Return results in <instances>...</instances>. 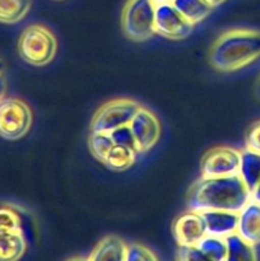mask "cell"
I'll list each match as a JSON object with an SVG mask.
<instances>
[{"label":"cell","mask_w":260,"mask_h":261,"mask_svg":"<svg viewBox=\"0 0 260 261\" xmlns=\"http://www.w3.org/2000/svg\"><path fill=\"white\" fill-rule=\"evenodd\" d=\"M142 105L130 98H116L102 105L91 121V132L112 133L122 126H127Z\"/></svg>","instance_id":"5"},{"label":"cell","mask_w":260,"mask_h":261,"mask_svg":"<svg viewBox=\"0 0 260 261\" xmlns=\"http://www.w3.org/2000/svg\"><path fill=\"white\" fill-rule=\"evenodd\" d=\"M251 194L239 175L203 177L194 182L188 193V208L195 212L227 211L239 213Z\"/></svg>","instance_id":"1"},{"label":"cell","mask_w":260,"mask_h":261,"mask_svg":"<svg viewBox=\"0 0 260 261\" xmlns=\"http://www.w3.org/2000/svg\"><path fill=\"white\" fill-rule=\"evenodd\" d=\"M58 51L55 35L42 24H31L18 41V53L23 61L33 66L48 65Z\"/></svg>","instance_id":"3"},{"label":"cell","mask_w":260,"mask_h":261,"mask_svg":"<svg viewBox=\"0 0 260 261\" xmlns=\"http://www.w3.org/2000/svg\"><path fill=\"white\" fill-rule=\"evenodd\" d=\"M32 111L24 101L13 97L0 99V137L18 140L32 126Z\"/></svg>","instance_id":"6"},{"label":"cell","mask_w":260,"mask_h":261,"mask_svg":"<svg viewBox=\"0 0 260 261\" xmlns=\"http://www.w3.org/2000/svg\"><path fill=\"white\" fill-rule=\"evenodd\" d=\"M3 73H4V64H3V61L0 60V76L3 75Z\"/></svg>","instance_id":"31"},{"label":"cell","mask_w":260,"mask_h":261,"mask_svg":"<svg viewBox=\"0 0 260 261\" xmlns=\"http://www.w3.org/2000/svg\"><path fill=\"white\" fill-rule=\"evenodd\" d=\"M257 91H259V94H260V79H259V83H257Z\"/></svg>","instance_id":"32"},{"label":"cell","mask_w":260,"mask_h":261,"mask_svg":"<svg viewBox=\"0 0 260 261\" xmlns=\"http://www.w3.org/2000/svg\"><path fill=\"white\" fill-rule=\"evenodd\" d=\"M206 228V234L217 237H227L237 229L239 213L227 211L200 212Z\"/></svg>","instance_id":"12"},{"label":"cell","mask_w":260,"mask_h":261,"mask_svg":"<svg viewBox=\"0 0 260 261\" xmlns=\"http://www.w3.org/2000/svg\"><path fill=\"white\" fill-rule=\"evenodd\" d=\"M172 0H153V3H154L155 5L158 4H163V3H171Z\"/></svg>","instance_id":"30"},{"label":"cell","mask_w":260,"mask_h":261,"mask_svg":"<svg viewBox=\"0 0 260 261\" xmlns=\"http://www.w3.org/2000/svg\"><path fill=\"white\" fill-rule=\"evenodd\" d=\"M227 246L226 261H252L256 259L254 245L245 241L237 232L224 237Z\"/></svg>","instance_id":"18"},{"label":"cell","mask_w":260,"mask_h":261,"mask_svg":"<svg viewBox=\"0 0 260 261\" xmlns=\"http://www.w3.org/2000/svg\"><path fill=\"white\" fill-rule=\"evenodd\" d=\"M154 17L153 0H127L121 14L122 32L135 42L149 40L155 33Z\"/></svg>","instance_id":"4"},{"label":"cell","mask_w":260,"mask_h":261,"mask_svg":"<svg viewBox=\"0 0 260 261\" xmlns=\"http://www.w3.org/2000/svg\"><path fill=\"white\" fill-rule=\"evenodd\" d=\"M115 145L114 139L109 133H93L91 132L88 138V147L89 152L92 153L96 160L103 163L106 160L107 154Z\"/></svg>","instance_id":"22"},{"label":"cell","mask_w":260,"mask_h":261,"mask_svg":"<svg viewBox=\"0 0 260 261\" xmlns=\"http://www.w3.org/2000/svg\"><path fill=\"white\" fill-rule=\"evenodd\" d=\"M245 143H246V148L260 153V121L255 122L250 126V129L246 133Z\"/></svg>","instance_id":"26"},{"label":"cell","mask_w":260,"mask_h":261,"mask_svg":"<svg viewBox=\"0 0 260 261\" xmlns=\"http://www.w3.org/2000/svg\"><path fill=\"white\" fill-rule=\"evenodd\" d=\"M110 134H111L115 144L125 145V147L130 148V149H133L134 152H137L138 154H139V152H138L137 149V144H135V140L134 138H133L132 132H130L129 129V125H127V126H122L120 127V129L114 130V132L110 133Z\"/></svg>","instance_id":"24"},{"label":"cell","mask_w":260,"mask_h":261,"mask_svg":"<svg viewBox=\"0 0 260 261\" xmlns=\"http://www.w3.org/2000/svg\"><path fill=\"white\" fill-rule=\"evenodd\" d=\"M28 239L23 232L0 231V261H14L25 254Z\"/></svg>","instance_id":"13"},{"label":"cell","mask_w":260,"mask_h":261,"mask_svg":"<svg viewBox=\"0 0 260 261\" xmlns=\"http://www.w3.org/2000/svg\"><path fill=\"white\" fill-rule=\"evenodd\" d=\"M171 4L194 25L205 19L214 9L206 0H172Z\"/></svg>","instance_id":"17"},{"label":"cell","mask_w":260,"mask_h":261,"mask_svg":"<svg viewBox=\"0 0 260 261\" xmlns=\"http://www.w3.org/2000/svg\"><path fill=\"white\" fill-rule=\"evenodd\" d=\"M32 0H0V23L14 24L30 12Z\"/></svg>","instance_id":"19"},{"label":"cell","mask_w":260,"mask_h":261,"mask_svg":"<svg viewBox=\"0 0 260 261\" xmlns=\"http://www.w3.org/2000/svg\"><path fill=\"white\" fill-rule=\"evenodd\" d=\"M28 221V213L24 209L10 204L0 205V231L23 232L28 239L25 231V223Z\"/></svg>","instance_id":"16"},{"label":"cell","mask_w":260,"mask_h":261,"mask_svg":"<svg viewBox=\"0 0 260 261\" xmlns=\"http://www.w3.org/2000/svg\"><path fill=\"white\" fill-rule=\"evenodd\" d=\"M251 199L252 200L257 201V203H260V182L257 184V186L255 188V190L251 193Z\"/></svg>","instance_id":"27"},{"label":"cell","mask_w":260,"mask_h":261,"mask_svg":"<svg viewBox=\"0 0 260 261\" xmlns=\"http://www.w3.org/2000/svg\"><path fill=\"white\" fill-rule=\"evenodd\" d=\"M177 259L185 261H201L206 260V257L204 256V254L199 250V247L196 245H193V246L178 245Z\"/></svg>","instance_id":"25"},{"label":"cell","mask_w":260,"mask_h":261,"mask_svg":"<svg viewBox=\"0 0 260 261\" xmlns=\"http://www.w3.org/2000/svg\"><path fill=\"white\" fill-rule=\"evenodd\" d=\"M206 2H208L209 4L212 5V7L216 8V7H219V5H221V4H223V3L226 2V0H206Z\"/></svg>","instance_id":"29"},{"label":"cell","mask_w":260,"mask_h":261,"mask_svg":"<svg viewBox=\"0 0 260 261\" xmlns=\"http://www.w3.org/2000/svg\"><path fill=\"white\" fill-rule=\"evenodd\" d=\"M138 153L121 144H115L105 160V165L112 171H126L134 165Z\"/></svg>","instance_id":"20"},{"label":"cell","mask_w":260,"mask_h":261,"mask_svg":"<svg viewBox=\"0 0 260 261\" xmlns=\"http://www.w3.org/2000/svg\"><path fill=\"white\" fill-rule=\"evenodd\" d=\"M173 236L178 245L193 246L206 236V228L200 212L190 211L175 221L172 227Z\"/></svg>","instance_id":"10"},{"label":"cell","mask_w":260,"mask_h":261,"mask_svg":"<svg viewBox=\"0 0 260 261\" xmlns=\"http://www.w3.org/2000/svg\"><path fill=\"white\" fill-rule=\"evenodd\" d=\"M154 31L168 40H184L193 33L194 24L171 3H163L155 5Z\"/></svg>","instance_id":"8"},{"label":"cell","mask_w":260,"mask_h":261,"mask_svg":"<svg viewBox=\"0 0 260 261\" xmlns=\"http://www.w3.org/2000/svg\"><path fill=\"white\" fill-rule=\"evenodd\" d=\"M126 250L127 245L120 237L115 236V234H110V236H106L97 244V246L94 247L93 251L88 256V260L125 261Z\"/></svg>","instance_id":"14"},{"label":"cell","mask_w":260,"mask_h":261,"mask_svg":"<svg viewBox=\"0 0 260 261\" xmlns=\"http://www.w3.org/2000/svg\"><path fill=\"white\" fill-rule=\"evenodd\" d=\"M239 176L251 194L260 182V153L249 148L241 150Z\"/></svg>","instance_id":"15"},{"label":"cell","mask_w":260,"mask_h":261,"mask_svg":"<svg viewBox=\"0 0 260 261\" xmlns=\"http://www.w3.org/2000/svg\"><path fill=\"white\" fill-rule=\"evenodd\" d=\"M206 260L213 261H226L227 257V246L226 241L222 237L211 236L206 234L196 244Z\"/></svg>","instance_id":"21"},{"label":"cell","mask_w":260,"mask_h":261,"mask_svg":"<svg viewBox=\"0 0 260 261\" xmlns=\"http://www.w3.org/2000/svg\"><path fill=\"white\" fill-rule=\"evenodd\" d=\"M138 152L145 153L152 149L161 138V124L158 117L150 110L140 106L129 124Z\"/></svg>","instance_id":"9"},{"label":"cell","mask_w":260,"mask_h":261,"mask_svg":"<svg viewBox=\"0 0 260 261\" xmlns=\"http://www.w3.org/2000/svg\"><path fill=\"white\" fill-rule=\"evenodd\" d=\"M5 88H7V83H5V79L4 76H0V99L4 97L5 94Z\"/></svg>","instance_id":"28"},{"label":"cell","mask_w":260,"mask_h":261,"mask_svg":"<svg viewBox=\"0 0 260 261\" xmlns=\"http://www.w3.org/2000/svg\"><path fill=\"white\" fill-rule=\"evenodd\" d=\"M241 150L235 148L214 147L204 154L200 163V173L203 177H224L239 175Z\"/></svg>","instance_id":"7"},{"label":"cell","mask_w":260,"mask_h":261,"mask_svg":"<svg viewBox=\"0 0 260 261\" xmlns=\"http://www.w3.org/2000/svg\"><path fill=\"white\" fill-rule=\"evenodd\" d=\"M260 58V31L233 28L221 33L212 45L209 61L216 70L232 73Z\"/></svg>","instance_id":"2"},{"label":"cell","mask_w":260,"mask_h":261,"mask_svg":"<svg viewBox=\"0 0 260 261\" xmlns=\"http://www.w3.org/2000/svg\"><path fill=\"white\" fill-rule=\"evenodd\" d=\"M236 232L254 246L260 244V203L251 199L239 212Z\"/></svg>","instance_id":"11"},{"label":"cell","mask_w":260,"mask_h":261,"mask_svg":"<svg viewBox=\"0 0 260 261\" xmlns=\"http://www.w3.org/2000/svg\"><path fill=\"white\" fill-rule=\"evenodd\" d=\"M158 257L148 247L139 244L127 245L125 261H157Z\"/></svg>","instance_id":"23"}]
</instances>
